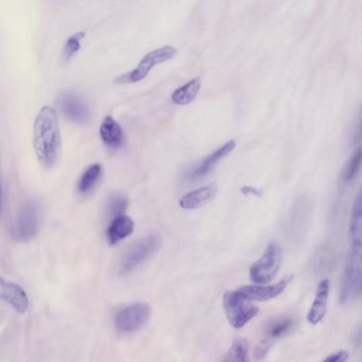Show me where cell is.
Masks as SVG:
<instances>
[{"instance_id":"cell-1","label":"cell","mask_w":362,"mask_h":362,"mask_svg":"<svg viewBox=\"0 0 362 362\" xmlns=\"http://www.w3.org/2000/svg\"><path fill=\"white\" fill-rule=\"evenodd\" d=\"M62 136L58 114L52 107L40 110L33 124V147L37 160L44 168H52L60 156Z\"/></svg>"},{"instance_id":"cell-2","label":"cell","mask_w":362,"mask_h":362,"mask_svg":"<svg viewBox=\"0 0 362 362\" xmlns=\"http://www.w3.org/2000/svg\"><path fill=\"white\" fill-rule=\"evenodd\" d=\"M41 206L33 199L25 200L10 226V236L16 243H26L37 236L41 228Z\"/></svg>"},{"instance_id":"cell-10","label":"cell","mask_w":362,"mask_h":362,"mask_svg":"<svg viewBox=\"0 0 362 362\" xmlns=\"http://www.w3.org/2000/svg\"><path fill=\"white\" fill-rule=\"evenodd\" d=\"M293 275H287L273 285H250L239 288V292L251 302H266L277 298L285 291Z\"/></svg>"},{"instance_id":"cell-5","label":"cell","mask_w":362,"mask_h":362,"mask_svg":"<svg viewBox=\"0 0 362 362\" xmlns=\"http://www.w3.org/2000/svg\"><path fill=\"white\" fill-rule=\"evenodd\" d=\"M177 54V50L173 46H163V47L158 48V49L152 50L141 59V62L133 71L116 77L114 79V83L132 84L141 82V80L145 79L149 75L153 67L167 62V61L173 60Z\"/></svg>"},{"instance_id":"cell-11","label":"cell","mask_w":362,"mask_h":362,"mask_svg":"<svg viewBox=\"0 0 362 362\" xmlns=\"http://www.w3.org/2000/svg\"><path fill=\"white\" fill-rule=\"evenodd\" d=\"M235 147H236V141H233V139L226 141L224 145L218 148L216 151L209 154V156H206L204 160H201L196 166L192 167V168L188 171L187 175H186L185 181L197 182L202 179L205 175H209L211 169H213L220 160L226 158V156L235 149Z\"/></svg>"},{"instance_id":"cell-20","label":"cell","mask_w":362,"mask_h":362,"mask_svg":"<svg viewBox=\"0 0 362 362\" xmlns=\"http://www.w3.org/2000/svg\"><path fill=\"white\" fill-rule=\"evenodd\" d=\"M222 362H250L249 342L247 339H235Z\"/></svg>"},{"instance_id":"cell-27","label":"cell","mask_w":362,"mask_h":362,"mask_svg":"<svg viewBox=\"0 0 362 362\" xmlns=\"http://www.w3.org/2000/svg\"><path fill=\"white\" fill-rule=\"evenodd\" d=\"M270 347V341L262 340V342L256 346L255 353H254V356H255L256 359H262V358L266 357Z\"/></svg>"},{"instance_id":"cell-12","label":"cell","mask_w":362,"mask_h":362,"mask_svg":"<svg viewBox=\"0 0 362 362\" xmlns=\"http://www.w3.org/2000/svg\"><path fill=\"white\" fill-rule=\"evenodd\" d=\"M329 279H322L315 290L313 305L307 313V321L313 325H317L325 317L327 311L328 296H329Z\"/></svg>"},{"instance_id":"cell-8","label":"cell","mask_w":362,"mask_h":362,"mask_svg":"<svg viewBox=\"0 0 362 362\" xmlns=\"http://www.w3.org/2000/svg\"><path fill=\"white\" fill-rule=\"evenodd\" d=\"M151 308L147 303H134L120 309L115 315V327L119 332L129 334L146 325L150 319Z\"/></svg>"},{"instance_id":"cell-26","label":"cell","mask_w":362,"mask_h":362,"mask_svg":"<svg viewBox=\"0 0 362 362\" xmlns=\"http://www.w3.org/2000/svg\"><path fill=\"white\" fill-rule=\"evenodd\" d=\"M353 141L356 145L362 144V107L358 114L357 122H356L355 130L353 133Z\"/></svg>"},{"instance_id":"cell-9","label":"cell","mask_w":362,"mask_h":362,"mask_svg":"<svg viewBox=\"0 0 362 362\" xmlns=\"http://www.w3.org/2000/svg\"><path fill=\"white\" fill-rule=\"evenodd\" d=\"M57 105L61 113L75 124H86L90 122V110L81 97L76 93L65 92L59 95Z\"/></svg>"},{"instance_id":"cell-21","label":"cell","mask_w":362,"mask_h":362,"mask_svg":"<svg viewBox=\"0 0 362 362\" xmlns=\"http://www.w3.org/2000/svg\"><path fill=\"white\" fill-rule=\"evenodd\" d=\"M362 167V146L358 147L357 149L351 154V158L347 160L345 164L344 168L341 175V181L344 184L351 183V181L355 180L358 173H360V169Z\"/></svg>"},{"instance_id":"cell-23","label":"cell","mask_w":362,"mask_h":362,"mask_svg":"<svg viewBox=\"0 0 362 362\" xmlns=\"http://www.w3.org/2000/svg\"><path fill=\"white\" fill-rule=\"evenodd\" d=\"M128 200L124 197H113L107 203V217L113 220L120 216H124V211L128 209Z\"/></svg>"},{"instance_id":"cell-19","label":"cell","mask_w":362,"mask_h":362,"mask_svg":"<svg viewBox=\"0 0 362 362\" xmlns=\"http://www.w3.org/2000/svg\"><path fill=\"white\" fill-rule=\"evenodd\" d=\"M103 166L100 164H93L84 171L78 183V192L81 194H88L94 190L103 175Z\"/></svg>"},{"instance_id":"cell-14","label":"cell","mask_w":362,"mask_h":362,"mask_svg":"<svg viewBox=\"0 0 362 362\" xmlns=\"http://www.w3.org/2000/svg\"><path fill=\"white\" fill-rule=\"evenodd\" d=\"M216 194H217V188L215 185L205 186V187L192 190L182 197L179 204L182 209H188V211L201 209L211 202L215 199Z\"/></svg>"},{"instance_id":"cell-13","label":"cell","mask_w":362,"mask_h":362,"mask_svg":"<svg viewBox=\"0 0 362 362\" xmlns=\"http://www.w3.org/2000/svg\"><path fill=\"white\" fill-rule=\"evenodd\" d=\"M0 292H1L3 300L11 305L18 313H26L28 311L29 298L26 291L20 285L1 279Z\"/></svg>"},{"instance_id":"cell-18","label":"cell","mask_w":362,"mask_h":362,"mask_svg":"<svg viewBox=\"0 0 362 362\" xmlns=\"http://www.w3.org/2000/svg\"><path fill=\"white\" fill-rule=\"evenodd\" d=\"M201 88V80L199 78L190 80L188 83L177 88L171 95V100L177 105H187L198 96Z\"/></svg>"},{"instance_id":"cell-15","label":"cell","mask_w":362,"mask_h":362,"mask_svg":"<svg viewBox=\"0 0 362 362\" xmlns=\"http://www.w3.org/2000/svg\"><path fill=\"white\" fill-rule=\"evenodd\" d=\"M100 137L109 149H119L124 141V133L122 126L111 116H107L100 126Z\"/></svg>"},{"instance_id":"cell-3","label":"cell","mask_w":362,"mask_h":362,"mask_svg":"<svg viewBox=\"0 0 362 362\" xmlns=\"http://www.w3.org/2000/svg\"><path fill=\"white\" fill-rule=\"evenodd\" d=\"M361 290L362 243H351L341 286V303L344 305L353 302Z\"/></svg>"},{"instance_id":"cell-22","label":"cell","mask_w":362,"mask_h":362,"mask_svg":"<svg viewBox=\"0 0 362 362\" xmlns=\"http://www.w3.org/2000/svg\"><path fill=\"white\" fill-rule=\"evenodd\" d=\"M86 37L84 33H76L67 40L65 43L64 48H63V57L65 60L69 61L76 56L81 49V41Z\"/></svg>"},{"instance_id":"cell-16","label":"cell","mask_w":362,"mask_h":362,"mask_svg":"<svg viewBox=\"0 0 362 362\" xmlns=\"http://www.w3.org/2000/svg\"><path fill=\"white\" fill-rule=\"evenodd\" d=\"M134 230V221L129 216H120L110 222L107 230V239L110 245H117L130 236Z\"/></svg>"},{"instance_id":"cell-7","label":"cell","mask_w":362,"mask_h":362,"mask_svg":"<svg viewBox=\"0 0 362 362\" xmlns=\"http://www.w3.org/2000/svg\"><path fill=\"white\" fill-rule=\"evenodd\" d=\"M160 245H162V239L158 235H149L146 238L135 243L120 260V274H130L133 271L136 270L146 260L149 259L158 252Z\"/></svg>"},{"instance_id":"cell-24","label":"cell","mask_w":362,"mask_h":362,"mask_svg":"<svg viewBox=\"0 0 362 362\" xmlns=\"http://www.w3.org/2000/svg\"><path fill=\"white\" fill-rule=\"evenodd\" d=\"M292 324H293V322L289 317L276 320L269 325L267 334L270 338H279L292 327Z\"/></svg>"},{"instance_id":"cell-4","label":"cell","mask_w":362,"mask_h":362,"mask_svg":"<svg viewBox=\"0 0 362 362\" xmlns=\"http://www.w3.org/2000/svg\"><path fill=\"white\" fill-rule=\"evenodd\" d=\"M223 308L228 323L240 329L259 313V308L245 298L239 290H228L223 294Z\"/></svg>"},{"instance_id":"cell-6","label":"cell","mask_w":362,"mask_h":362,"mask_svg":"<svg viewBox=\"0 0 362 362\" xmlns=\"http://www.w3.org/2000/svg\"><path fill=\"white\" fill-rule=\"evenodd\" d=\"M283 254L276 243L267 245L262 257L250 267V279L256 285L270 283L281 268Z\"/></svg>"},{"instance_id":"cell-17","label":"cell","mask_w":362,"mask_h":362,"mask_svg":"<svg viewBox=\"0 0 362 362\" xmlns=\"http://www.w3.org/2000/svg\"><path fill=\"white\" fill-rule=\"evenodd\" d=\"M349 236L351 243H362V185L351 207Z\"/></svg>"},{"instance_id":"cell-25","label":"cell","mask_w":362,"mask_h":362,"mask_svg":"<svg viewBox=\"0 0 362 362\" xmlns=\"http://www.w3.org/2000/svg\"><path fill=\"white\" fill-rule=\"evenodd\" d=\"M349 358V351L341 349V351L330 354L322 362H346Z\"/></svg>"}]
</instances>
